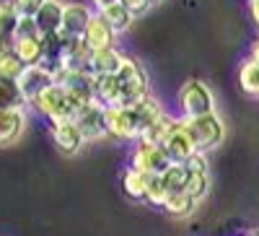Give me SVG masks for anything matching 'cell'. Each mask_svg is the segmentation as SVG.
<instances>
[{
	"label": "cell",
	"mask_w": 259,
	"mask_h": 236,
	"mask_svg": "<svg viewBox=\"0 0 259 236\" xmlns=\"http://www.w3.org/2000/svg\"><path fill=\"white\" fill-rule=\"evenodd\" d=\"M6 50H11V39H6L3 34H0V52H6Z\"/></svg>",
	"instance_id": "36"
},
{
	"label": "cell",
	"mask_w": 259,
	"mask_h": 236,
	"mask_svg": "<svg viewBox=\"0 0 259 236\" xmlns=\"http://www.w3.org/2000/svg\"><path fill=\"white\" fill-rule=\"evenodd\" d=\"M117 36H119V34H117L109 24H106V21H104L99 13H94V16H91L89 26H85V31H83V42L89 45V50H91V52L117 47Z\"/></svg>",
	"instance_id": "11"
},
{
	"label": "cell",
	"mask_w": 259,
	"mask_h": 236,
	"mask_svg": "<svg viewBox=\"0 0 259 236\" xmlns=\"http://www.w3.org/2000/svg\"><path fill=\"white\" fill-rule=\"evenodd\" d=\"M163 151L168 153L171 164H187L194 153H202V151H197V145H194V140H192V135L187 130V125H184V117H179V122L174 125L171 135L166 138Z\"/></svg>",
	"instance_id": "7"
},
{
	"label": "cell",
	"mask_w": 259,
	"mask_h": 236,
	"mask_svg": "<svg viewBox=\"0 0 259 236\" xmlns=\"http://www.w3.org/2000/svg\"><path fill=\"white\" fill-rule=\"evenodd\" d=\"M251 62H256L259 65V39H254V45H251V55H249Z\"/></svg>",
	"instance_id": "34"
},
{
	"label": "cell",
	"mask_w": 259,
	"mask_h": 236,
	"mask_svg": "<svg viewBox=\"0 0 259 236\" xmlns=\"http://www.w3.org/2000/svg\"><path fill=\"white\" fill-rule=\"evenodd\" d=\"M96 11L89 6V3H65L62 8V24H60V34L62 36H83L85 26H89V21Z\"/></svg>",
	"instance_id": "9"
},
{
	"label": "cell",
	"mask_w": 259,
	"mask_h": 236,
	"mask_svg": "<svg viewBox=\"0 0 259 236\" xmlns=\"http://www.w3.org/2000/svg\"><path fill=\"white\" fill-rule=\"evenodd\" d=\"M239 86L244 89V94L259 99V65L251 62L249 57L241 62V68H239Z\"/></svg>",
	"instance_id": "24"
},
{
	"label": "cell",
	"mask_w": 259,
	"mask_h": 236,
	"mask_svg": "<svg viewBox=\"0 0 259 236\" xmlns=\"http://www.w3.org/2000/svg\"><path fill=\"white\" fill-rule=\"evenodd\" d=\"M24 62H21L13 50H6V52H0V78H6V81H18V75L24 73Z\"/></svg>",
	"instance_id": "26"
},
{
	"label": "cell",
	"mask_w": 259,
	"mask_h": 236,
	"mask_svg": "<svg viewBox=\"0 0 259 236\" xmlns=\"http://www.w3.org/2000/svg\"><path fill=\"white\" fill-rule=\"evenodd\" d=\"M52 83H55V70H52L50 65H45V62L24 68V73H21L18 81H16L21 96H24V101H26V106H29L41 91H45V89H50Z\"/></svg>",
	"instance_id": "6"
},
{
	"label": "cell",
	"mask_w": 259,
	"mask_h": 236,
	"mask_svg": "<svg viewBox=\"0 0 259 236\" xmlns=\"http://www.w3.org/2000/svg\"><path fill=\"white\" fill-rule=\"evenodd\" d=\"M197 205L200 203H194L187 192L182 189V192H171V195L166 198V203H163V210L168 213L171 218H189L194 210H197Z\"/></svg>",
	"instance_id": "21"
},
{
	"label": "cell",
	"mask_w": 259,
	"mask_h": 236,
	"mask_svg": "<svg viewBox=\"0 0 259 236\" xmlns=\"http://www.w3.org/2000/svg\"><path fill=\"white\" fill-rule=\"evenodd\" d=\"M177 122H179V117L163 112L156 122H150V125L145 127V133L140 135V140H143V143H150V145H163L166 138L171 135V130H174Z\"/></svg>",
	"instance_id": "18"
},
{
	"label": "cell",
	"mask_w": 259,
	"mask_h": 236,
	"mask_svg": "<svg viewBox=\"0 0 259 236\" xmlns=\"http://www.w3.org/2000/svg\"><path fill=\"white\" fill-rule=\"evenodd\" d=\"M6 109H26V101L21 96L16 81L0 78V112H6Z\"/></svg>",
	"instance_id": "23"
},
{
	"label": "cell",
	"mask_w": 259,
	"mask_h": 236,
	"mask_svg": "<svg viewBox=\"0 0 259 236\" xmlns=\"http://www.w3.org/2000/svg\"><path fill=\"white\" fill-rule=\"evenodd\" d=\"M104 122H106V138L114 140H140V130L133 109H122V106H106L104 109Z\"/></svg>",
	"instance_id": "5"
},
{
	"label": "cell",
	"mask_w": 259,
	"mask_h": 236,
	"mask_svg": "<svg viewBox=\"0 0 259 236\" xmlns=\"http://www.w3.org/2000/svg\"><path fill=\"white\" fill-rule=\"evenodd\" d=\"M122 55H124V52H119L117 47L91 52V60H89L91 75H94V78H99V75H117L119 62H122Z\"/></svg>",
	"instance_id": "16"
},
{
	"label": "cell",
	"mask_w": 259,
	"mask_h": 236,
	"mask_svg": "<svg viewBox=\"0 0 259 236\" xmlns=\"http://www.w3.org/2000/svg\"><path fill=\"white\" fill-rule=\"evenodd\" d=\"M31 109H36L41 117H47L50 122H57V120H75L80 114L78 104L73 101V96L62 89V86L52 83L50 89L41 91L31 104Z\"/></svg>",
	"instance_id": "1"
},
{
	"label": "cell",
	"mask_w": 259,
	"mask_h": 236,
	"mask_svg": "<svg viewBox=\"0 0 259 236\" xmlns=\"http://www.w3.org/2000/svg\"><path fill=\"white\" fill-rule=\"evenodd\" d=\"M89 60H91V50L83 42V36H73L65 39V47L60 55L57 68H68V70H89Z\"/></svg>",
	"instance_id": "12"
},
{
	"label": "cell",
	"mask_w": 259,
	"mask_h": 236,
	"mask_svg": "<svg viewBox=\"0 0 259 236\" xmlns=\"http://www.w3.org/2000/svg\"><path fill=\"white\" fill-rule=\"evenodd\" d=\"M45 3H47V0H11V6L16 8L18 18H34Z\"/></svg>",
	"instance_id": "29"
},
{
	"label": "cell",
	"mask_w": 259,
	"mask_h": 236,
	"mask_svg": "<svg viewBox=\"0 0 259 236\" xmlns=\"http://www.w3.org/2000/svg\"><path fill=\"white\" fill-rule=\"evenodd\" d=\"M246 236H259V231H251V233H246Z\"/></svg>",
	"instance_id": "37"
},
{
	"label": "cell",
	"mask_w": 259,
	"mask_h": 236,
	"mask_svg": "<svg viewBox=\"0 0 259 236\" xmlns=\"http://www.w3.org/2000/svg\"><path fill=\"white\" fill-rule=\"evenodd\" d=\"M179 109L182 117H202V114H212L215 112V94L212 89L200 81V78H189L184 81V86L179 89Z\"/></svg>",
	"instance_id": "2"
},
{
	"label": "cell",
	"mask_w": 259,
	"mask_h": 236,
	"mask_svg": "<svg viewBox=\"0 0 259 236\" xmlns=\"http://www.w3.org/2000/svg\"><path fill=\"white\" fill-rule=\"evenodd\" d=\"M130 166L148 177H158L171 166V159L163 151V145H150V143L138 140L133 145V151H130Z\"/></svg>",
	"instance_id": "4"
},
{
	"label": "cell",
	"mask_w": 259,
	"mask_h": 236,
	"mask_svg": "<svg viewBox=\"0 0 259 236\" xmlns=\"http://www.w3.org/2000/svg\"><path fill=\"white\" fill-rule=\"evenodd\" d=\"M189 171H210V164H207V153H194L187 164H184Z\"/></svg>",
	"instance_id": "31"
},
{
	"label": "cell",
	"mask_w": 259,
	"mask_h": 236,
	"mask_svg": "<svg viewBox=\"0 0 259 236\" xmlns=\"http://www.w3.org/2000/svg\"><path fill=\"white\" fill-rule=\"evenodd\" d=\"M11 50L26 68L39 65V62H45V36H13Z\"/></svg>",
	"instance_id": "13"
},
{
	"label": "cell",
	"mask_w": 259,
	"mask_h": 236,
	"mask_svg": "<svg viewBox=\"0 0 259 236\" xmlns=\"http://www.w3.org/2000/svg\"><path fill=\"white\" fill-rule=\"evenodd\" d=\"M50 133H52L55 145L60 148L62 153H78L80 148L85 145V138H83V133H80V127H78L75 120L50 122Z\"/></svg>",
	"instance_id": "8"
},
{
	"label": "cell",
	"mask_w": 259,
	"mask_h": 236,
	"mask_svg": "<svg viewBox=\"0 0 259 236\" xmlns=\"http://www.w3.org/2000/svg\"><path fill=\"white\" fill-rule=\"evenodd\" d=\"M210 171H189V179L184 184V192L194 200V203H202L210 192Z\"/></svg>",
	"instance_id": "22"
},
{
	"label": "cell",
	"mask_w": 259,
	"mask_h": 236,
	"mask_svg": "<svg viewBox=\"0 0 259 236\" xmlns=\"http://www.w3.org/2000/svg\"><path fill=\"white\" fill-rule=\"evenodd\" d=\"M184 125H187L194 145H197V151H202V153L218 148L223 143V138H226V125L218 117V112L202 114V117H189V120L184 117Z\"/></svg>",
	"instance_id": "3"
},
{
	"label": "cell",
	"mask_w": 259,
	"mask_h": 236,
	"mask_svg": "<svg viewBox=\"0 0 259 236\" xmlns=\"http://www.w3.org/2000/svg\"><path fill=\"white\" fill-rule=\"evenodd\" d=\"M161 179H163V184L168 187V192H182L184 184H187V179H189V169H187L184 164H171L163 174H161Z\"/></svg>",
	"instance_id": "25"
},
{
	"label": "cell",
	"mask_w": 259,
	"mask_h": 236,
	"mask_svg": "<svg viewBox=\"0 0 259 236\" xmlns=\"http://www.w3.org/2000/svg\"><path fill=\"white\" fill-rule=\"evenodd\" d=\"M249 13H251V21L259 26V0H249Z\"/></svg>",
	"instance_id": "33"
},
{
	"label": "cell",
	"mask_w": 259,
	"mask_h": 236,
	"mask_svg": "<svg viewBox=\"0 0 259 236\" xmlns=\"http://www.w3.org/2000/svg\"><path fill=\"white\" fill-rule=\"evenodd\" d=\"M13 36H41V31L36 26V18H18Z\"/></svg>",
	"instance_id": "30"
},
{
	"label": "cell",
	"mask_w": 259,
	"mask_h": 236,
	"mask_svg": "<svg viewBox=\"0 0 259 236\" xmlns=\"http://www.w3.org/2000/svg\"><path fill=\"white\" fill-rule=\"evenodd\" d=\"M163 112H166V109L161 106V101H156L153 96H148V99H143L140 104H135V106H133V114H135V122H138L140 135L145 133V127H148L150 122H156Z\"/></svg>",
	"instance_id": "20"
},
{
	"label": "cell",
	"mask_w": 259,
	"mask_h": 236,
	"mask_svg": "<svg viewBox=\"0 0 259 236\" xmlns=\"http://www.w3.org/2000/svg\"><path fill=\"white\" fill-rule=\"evenodd\" d=\"M29 114L26 109H6L0 112V145H11L26 130Z\"/></svg>",
	"instance_id": "14"
},
{
	"label": "cell",
	"mask_w": 259,
	"mask_h": 236,
	"mask_svg": "<svg viewBox=\"0 0 259 236\" xmlns=\"http://www.w3.org/2000/svg\"><path fill=\"white\" fill-rule=\"evenodd\" d=\"M148 184H150V177L143 174V171H138V169H133V166H127V169L122 171V189H124L127 198L145 203Z\"/></svg>",
	"instance_id": "19"
},
{
	"label": "cell",
	"mask_w": 259,
	"mask_h": 236,
	"mask_svg": "<svg viewBox=\"0 0 259 236\" xmlns=\"http://www.w3.org/2000/svg\"><path fill=\"white\" fill-rule=\"evenodd\" d=\"M96 13H99L117 34H124L130 26L135 24V18H138L133 11H130V8L122 3V0H114V3H109L106 8H101V11H96Z\"/></svg>",
	"instance_id": "15"
},
{
	"label": "cell",
	"mask_w": 259,
	"mask_h": 236,
	"mask_svg": "<svg viewBox=\"0 0 259 236\" xmlns=\"http://www.w3.org/2000/svg\"><path fill=\"white\" fill-rule=\"evenodd\" d=\"M16 24H18V13L11 6V0H0V34L6 39H13Z\"/></svg>",
	"instance_id": "27"
},
{
	"label": "cell",
	"mask_w": 259,
	"mask_h": 236,
	"mask_svg": "<svg viewBox=\"0 0 259 236\" xmlns=\"http://www.w3.org/2000/svg\"><path fill=\"white\" fill-rule=\"evenodd\" d=\"M168 195H171V192H168V187L163 184L161 174H158V177H150L145 203H148V205H153V208H161V210H163V203H166V198H168Z\"/></svg>",
	"instance_id": "28"
},
{
	"label": "cell",
	"mask_w": 259,
	"mask_h": 236,
	"mask_svg": "<svg viewBox=\"0 0 259 236\" xmlns=\"http://www.w3.org/2000/svg\"><path fill=\"white\" fill-rule=\"evenodd\" d=\"M104 109H106V106L96 99V101H91V104L75 117V122H78V127H80V133H83V138H85V143H96V140L106 138Z\"/></svg>",
	"instance_id": "10"
},
{
	"label": "cell",
	"mask_w": 259,
	"mask_h": 236,
	"mask_svg": "<svg viewBox=\"0 0 259 236\" xmlns=\"http://www.w3.org/2000/svg\"><path fill=\"white\" fill-rule=\"evenodd\" d=\"M109 3H114V0H91V6H94V11H101V8H106Z\"/></svg>",
	"instance_id": "35"
},
{
	"label": "cell",
	"mask_w": 259,
	"mask_h": 236,
	"mask_svg": "<svg viewBox=\"0 0 259 236\" xmlns=\"http://www.w3.org/2000/svg\"><path fill=\"white\" fill-rule=\"evenodd\" d=\"M62 8H65V0H47V3L41 6V11L34 16V18H36V26H39V31H41V36L60 31Z\"/></svg>",
	"instance_id": "17"
},
{
	"label": "cell",
	"mask_w": 259,
	"mask_h": 236,
	"mask_svg": "<svg viewBox=\"0 0 259 236\" xmlns=\"http://www.w3.org/2000/svg\"><path fill=\"white\" fill-rule=\"evenodd\" d=\"M122 3H124L130 11H133L135 16H140V13H145V11L150 8V3H148V0H122Z\"/></svg>",
	"instance_id": "32"
}]
</instances>
